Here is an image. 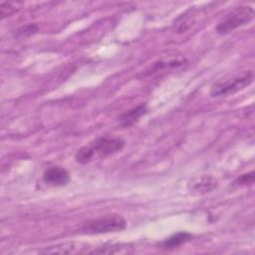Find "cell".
<instances>
[{
    "mask_svg": "<svg viewBox=\"0 0 255 255\" xmlns=\"http://www.w3.org/2000/svg\"><path fill=\"white\" fill-rule=\"evenodd\" d=\"M125 143L126 141L122 137L106 135L97 138L90 145L95 152V156L98 155L99 157L105 158L121 151L124 148Z\"/></svg>",
    "mask_w": 255,
    "mask_h": 255,
    "instance_id": "277c9868",
    "label": "cell"
},
{
    "mask_svg": "<svg viewBox=\"0 0 255 255\" xmlns=\"http://www.w3.org/2000/svg\"><path fill=\"white\" fill-rule=\"evenodd\" d=\"M255 178V173L254 171H250L244 174L239 175L234 181H233V185L237 186V187H241V186H245L247 184H251L253 183Z\"/></svg>",
    "mask_w": 255,
    "mask_h": 255,
    "instance_id": "4fadbf2b",
    "label": "cell"
},
{
    "mask_svg": "<svg viewBox=\"0 0 255 255\" xmlns=\"http://www.w3.org/2000/svg\"><path fill=\"white\" fill-rule=\"evenodd\" d=\"M94 157H95V152L91 145L82 146L81 148H79L77 150V152L75 154L76 161L79 163H83V164H86V163L92 161V159Z\"/></svg>",
    "mask_w": 255,
    "mask_h": 255,
    "instance_id": "8fae6325",
    "label": "cell"
},
{
    "mask_svg": "<svg viewBox=\"0 0 255 255\" xmlns=\"http://www.w3.org/2000/svg\"><path fill=\"white\" fill-rule=\"evenodd\" d=\"M90 249H91V247L88 244L77 243V242H68V243H62V244L41 250V253H45V254H55V253H57V254H85V253H91L92 250H90Z\"/></svg>",
    "mask_w": 255,
    "mask_h": 255,
    "instance_id": "5b68a950",
    "label": "cell"
},
{
    "mask_svg": "<svg viewBox=\"0 0 255 255\" xmlns=\"http://www.w3.org/2000/svg\"><path fill=\"white\" fill-rule=\"evenodd\" d=\"M133 251V247L127 243H112L97 247L91 254H128Z\"/></svg>",
    "mask_w": 255,
    "mask_h": 255,
    "instance_id": "9c48e42d",
    "label": "cell"
},
{
    "mask_svg": "<svg viewBox=\"0 0 255 255\" xmlns=\"http://www.w3.org/2000/svg\"><path fill=\"white\" fill-rule=\"evenodd\" d=\"M38 30L36 25H28L26 27H23L20 31H19V35L21 36H27V35H32L34 33H36Z\"/></svg>",
    "mask_w": 255,
    "mask_h": 255,
    "instance_id": "9a60e30c",
    "label": "cell"
},
{
    "mask_svg": "<svg viewBox=\"0 0 255 255\" xmlns=\"http://www.w3.org/2000/svg\"><path fill=\"white\" fill-rule=\"evenodd\" d=\"M16 11H17V9L12 3L1 2V4H0V15H1L2 19L12 16L13 14L16 13Z\"/></svg>",
    "mask_w": 255,
    "mask_h": 255,
    "instance_id": "5bb4252c",
    "label": "cell"
},
{
    "mask_svg": "<svg viewBox=\"0 0 255 255\" xmlns=\"http://www.w3.org/2000/svg\"><path fill=\"white\" fill-rule=\"evenodd\" d=\"M254 19V10L250 6H240L230 11L217 24L215 30L219 35H225L236 28L250 23Z\"/></svg>",
    "mask_w": 255,
    "mask_h": 255,
    "instance_id": "7a4b0ae2",
    "label": "cell"
},
{
    "mask_svg": "<svg viewBox=\"0 0 255 255\" xmlns=\"http://www.w3.org/2000/svg\"><path fill=\"white\" fill-rule=\"evenodd\" d=\"M146 113H147L146 104H140L137 107H134V108L127 111L123 115H121L119 118V122H120L121 126H123L125 128L130 127L133 124H135Z\"/></svg>",
    "mask_w": 255,
    "mask_h": 255,
    "instance_id": "ba28073f",
    "label": "cell"
},
{
    "mask_svg": "<svg viewBox=\"0 0 255 255\" xmlns=\"http://www.w3.org/2000/svg\"><path fill=\"white\" fill-rule=\"evenodd\" d=\"M217 186V180L211 175H200L192 178L188 183V188L192 192L206 193L210 192Z\"/></svg>",
    "mask_w": 255,
    "mask_h": 255,
    "instance_id": "52a82bcc",
    "label": "cell"
},
{
    "mask_svg": "<svg viewBox=\"0 0 255 255\" xmlns=\"http://www.w3.org/2000/svg\"><path fill=\"white\" fill-rule=\"evenodd\" d=\"M191 238H192V235L190 233L185 231H179L172 234L170 237H168L164 241H162L161 246L162 248H165V249H173L187 242Z\"/></svg>",
    "mask_w": 255,
    "mask_h": 255,
    "instance_id": "30bf717a",
    "label": "cell"
},
{
    "mask_svg": "<svg viewBox=\"0 0 255 255\" xmlns=\"http://www.w3.org/2000/svg\"><path fill=\"white\" fill-rule=\"evenodd\" d=\"M43 180L53 186H64L70 181V173L61 166H52L43 173Z\"/></svg>",
    "mask_w": 255,
    "mask_h": 255,
    "instance_id": "8992f818",
    "label": "cell"
},
{
    "mask_svg": "<svg viewBox=\"0 0 255 255\" xmlns=\"http://www.w3.org/2000/svg\"><path fill=\"white\" fill-rule=\"evenodd\" d=\"M191 25V18L190 15L186 13H184L183 15L179 16L175 21H174V29L178 32V33H182L185 32Z\"/></svg>",
    "mask_w": 255,
    "mask_h": 255,
    "instance_id": "7c38bea8",
    "label": "cell"
},
{
    "mask_svg": "<svg viewBox=\"0 0 255 255\" xmlns=\"http://www.w3.org/2000/svg\"><path fill=\"white\" fill-rule=\"evenodd\" d=\"M126 227L127 221L123 216L119 214H108L86 222L82 226L81 232L83 234H103L119 232Z\"/></svg>",
    "mask_w": 255,
    "mask_h": 255,
    "instance_id": "6da1fadb",
    "label": "cell"
},
{
    "mask_svg": "<svg viewBox=\"0 0 255 255\" xmlns=\"http://www.w3.org/2000/svg\"><path fill=\"white\" fill-rule=\"evenodd\" d=\"M254 80V74L252 71H247L241 76L232 78L230 80L218 82L212 86L210 90L211 97H225L235 94L244 90L246 87L252 84Z\"/></svg>",
    "mask_w": 255,
    "mask_h": 255,
    "instance_id": "3957f363",
    "label": "cell"
}]
</instances>
